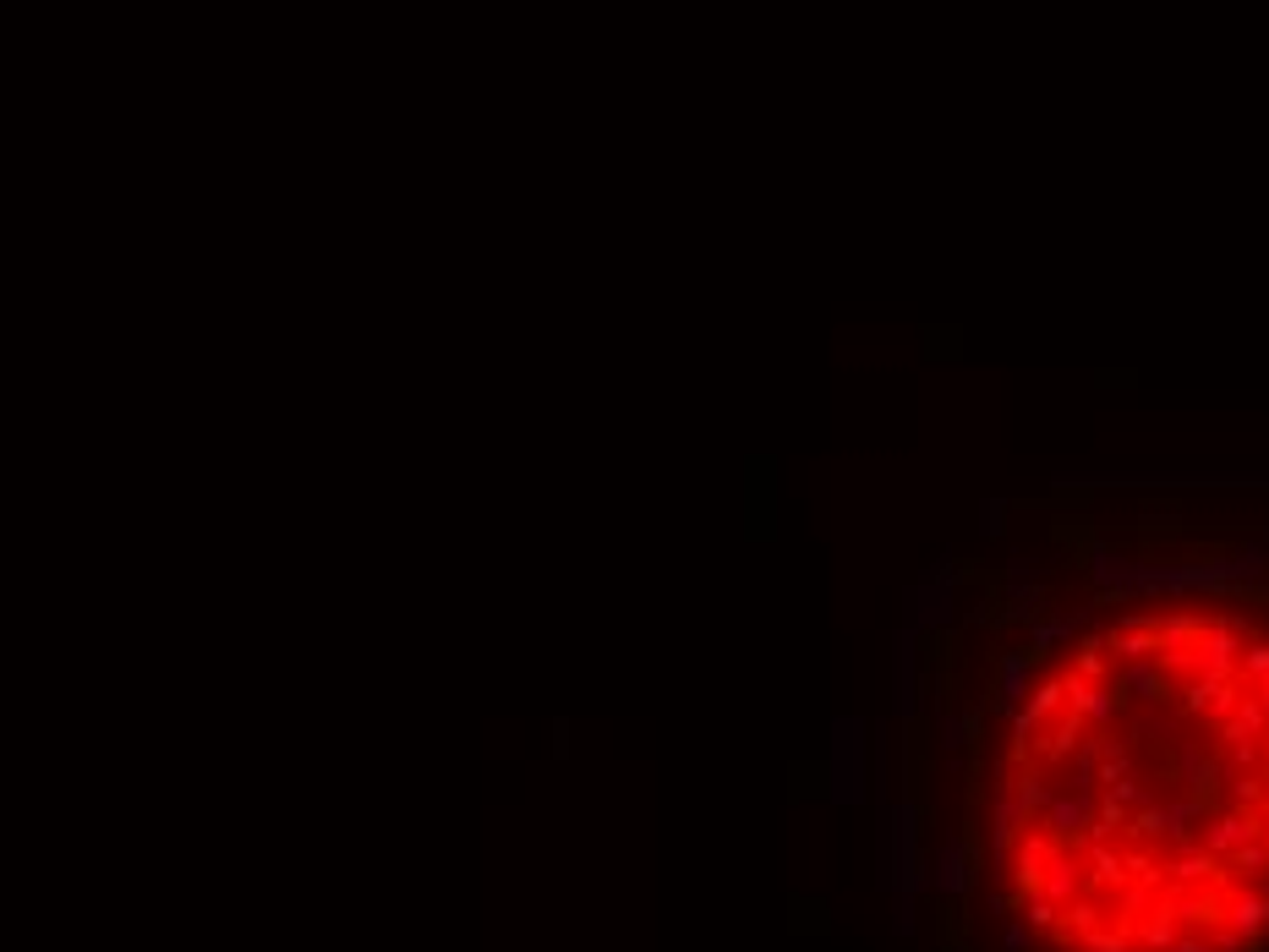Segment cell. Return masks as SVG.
<instances>
[{
    "instance_id": "1",
    "label": "cell",
    "mask_w": 1269,
    "mask_h": 952,
    "mask_svg": "<svg viewBox=\"0 0 1269 952\" xmlns=\"http://www.w3.org/2000/svg\"><path fill=\"white\" fill-rule=\"evenodd\" d=\"M744 536L772 542L777 536V460L750 455L744 460Z\"/></svg>"
},
{
    "instance_id": "2",
    "label": "cell",
    "mask_w": 1269,
    "mask_h": 952,
    "mask_svg": "<svg viewBox=\"0 0 1269 952\" xmlns=\"http://www.w3.org/2000/svg\"><path fill=\"white\" fill-rule=\"evenodd\" d=\"M1045 532H1051V542H1056V548L1067 553V564H1089V558H1095V548L1105 542V532H1099L1095 514H1061V510H1056Z\"/></svg>"
},
{
    "instance_id": "3",
    "label": "cell",
    "mask_w": 1269,
    "mask_h": 952,
    "mask_svg": "<svg viewBox=\"0 0 1269 952\" xmlns=\"http://www.w3.org/2000/svg\"><path fill=\"white\" fill-rule=\"evenodd\" d=\"M1089 498H1095V487H1083V482H1056L1051 487V510H1089Z\"/></svg>"
}]
</instances>
